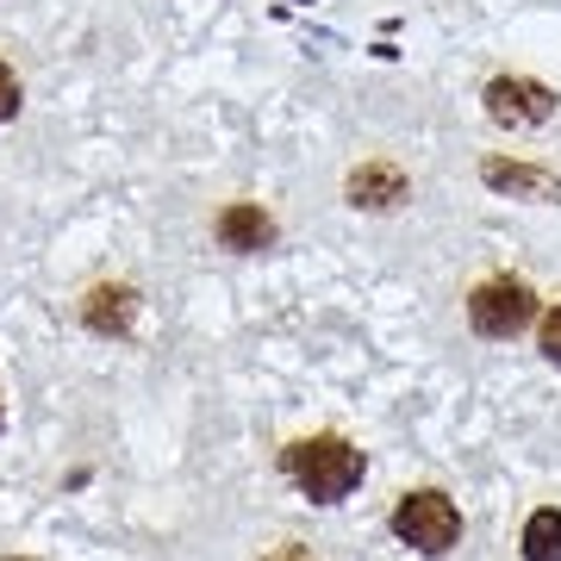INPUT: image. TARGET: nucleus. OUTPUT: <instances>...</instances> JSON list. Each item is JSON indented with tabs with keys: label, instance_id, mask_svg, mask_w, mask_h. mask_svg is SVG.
<instances>
[{
	"label": "nucleus",
	"instance_id": "nucleus-7",
	"mask_svg": "<svg viewBox=\"0 0 561 561\" xmlns=\"http://www.w3.org/2000/svg\"><path fill=\"white\" fill-rule=\"evenodd\" d=\"M213 238H219L225 250H238V256H256V250L275 243V219H268L262 206H250V201H231L219 219H213Z\"/></svg>",
	"mask_w": 561,
	"mask_h": 561
},
{
	"label": "nucleus",
	"instance_id": "nucleus-2",
	"mask_svg": "<svg viewBox=\"0 0 561 561\" xmlns=\"http://www.w3.org/2000/svg\"><path fill=\"white\" fill-rule=\"evenodd\" d=\"M393 537L419 556H449L461 542V505L443 486H412L393 500Z\"/></svg>",
	"mask_w": 561,
	"mask_h": 561
},
{
	"label": "nucleus",
	"instance_id": "nucleus-5",
	"mask_svg": "<svg viewBox=\"0 0 561 561\" xmlns=\"http://www.w3.org/2000/svg\"><path fill=\"white\" fill-rule=\"evenodd\" d=\"M343 194H350V206L356 213H393V206H405V194H412V181H405L400 162L387 157H368L350 169V181H343Z\"/></svg>",
	"mask_w": 561,
	"mask_h": 561
},
{
	"label": "nucleus",
	"instance_id": "nucleus-11",
	"mask_svg": "<svg viewBox=\"0 0 561 561\" xmlns=\"http://www.w3.org/2000/svg\"><path fill=\"white\" fill-rule=\"evenodd\" d=\"M20 101H25L20 76H13V69H7V62H0V125H7V119H13V113H20Z\"/></svg>",
	"mask_w": 561,
	"mask_h": 561
},
{
	"label": "nucleus",
	"instance_id": "nucleus-10",
	"mask_svg": "<svg viewBox=\"0 0 561 561\" xmlns=\"http://www.w3.org/2000/svg\"><path fill=\"white\" fill-rule=\"evenodd\" d=\"M537 350H542V362H556L561 368V300L542 312V324H537Z\"/></svg>",
	"mask_w": 561,
	"mask_h": 561
},
{
	"label": "nucleus",
	"instance_id": "nucleus-8",
	"mask_svg": "<svg viewBox=\"0 0 561 561\" xmlns=\"http://www.w3.org/2000/svg\"><path fill=\"white\" fill-rule=\"evenodd\" d=\"M481 181H486V187H500V194H524V201H561V175H549V169H530V162L486 157V162H481Z\"/></svg>",
	"mask_w": 561,
	"mask_h": 561
},
{
	"label": "nucleus",
	"instance_id": "nucleus-3",
	"mask_svg": "<svg viewBox=\"0 0 561 561\" xmlns=\"http://www.w3.org/2000/svg\"><path fill=\"white\" fill-rule=\"evenodd\" d=\"M468 324L481 331L486 343H505L537 324V287L524 275H486L468 287Z\"/></svg>",
	"mask_w": 561,
	"mask_h": 561
},
{
	"label": "nucleus",
	"instance_id": "nucleus-14",
	"mask_svg": "<svg viewBox=\"0 0 561 561\" xmlns=\"http://www.w3.org/2000/svg\"><path fill=\"white\" fill-rule=\"evenodd\" d=\"M13 561H25V556H13Z\"/></svg>",
	"mask_w": 561,
	"mask_h": 561
},
{
	"label": "nucleus",
	"instance_id": "nucleus-6",
	"mask_svg": "<svg viewBox=\"0 0 561 561\" xmlns=\"http://www.w3.org/2000/svg\"><path fill=\"white\" fill-rule=\"evenodd\" d=\"M131 312H138V294L125 280H101V287L81 294V324L101 331V337H125L131 331Z\"/></svg>",
	"mask_w": 561,
	"mask_h": 561
},
{
	"label": "nucleus",
	"instance_id": "nucleus-4",
	"mask_svg": "<svg viewBox=\"0 0 561 561\" xmlns=\"http://www.w3.org/2000/svg\"><path fill=\"white\" fill-rule=\"evenodd\" d=\"M486 101V119L493 125H512V131H530V125H549L556 119L561 94L549 88V81H530V76H493L481 88Z\"/></svg>",
	"mask_w": 561,
	"mask_h": 561
},
{
	"label": "nucleus",
	"instance_id": "nucleus-13",
	"mask_svg": "<svg viewBox=\"0 0 561 561\" xmlns=\"http://www.w3.org/2000/svg\"><path fill=\"white\" fill-rule=\"evenodd\" d=\"M0 431H7V400H0Z\"/></svg>",
	"mask_w": 561,
	"mask_h": 561
},
{
	"label": "nucleus",
	"instance_id": "nucleus-1",
	"mask_svg": "<svg viewBox=\"0 0 561 561\" xmlns=\"http://www.w3.org/2000/svg\"><path fill=\"white\" fill-rule=\"evenodd\" d=\"M280 468H287V481L300 486L312 505H337L362 486L368 456L350 437H337V431H312V437H294L280 449Z\"/></svg>",
	"mask_w": 561,
	"mask_h": 561
},
{
	"label": "nucleus",
	"instance_id": "nucleus-9",
	"mask_svg": "<svg viewBox=\"0 0 561 561\" xmlns=\"http://www.w3.org/2000/svg\"><path fill=\"white\" fill-rule=\"evenodd\" d=\"M524 561H561V512L542 505L524 518Z\"/></svg>",
	"mask_w": 561,
	"mask_h": 561
},
{
	"label": "nucleus",
	"instance_id": "nucleus-12",
	"mask_svg": "<svg viewBox=\"0 0 561 561\" xmlns=\"http://www.w3.org/2000/svg\"><path fill=\"white\" fill-rule=\"evenodd\" d=\"M262 561H312V556H306L300 542H280V549H268V556H262Z\"/></svg>",
	"mask_w": 561,
	"mask_h": 561
}]
</instances>
